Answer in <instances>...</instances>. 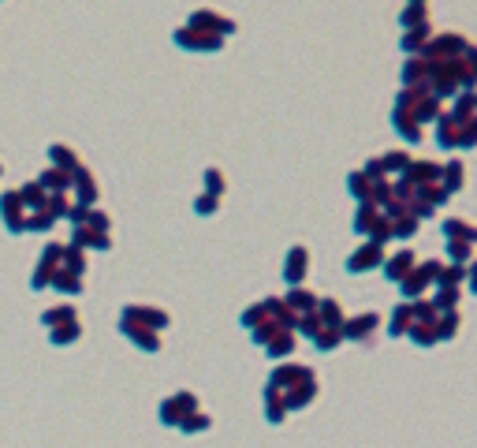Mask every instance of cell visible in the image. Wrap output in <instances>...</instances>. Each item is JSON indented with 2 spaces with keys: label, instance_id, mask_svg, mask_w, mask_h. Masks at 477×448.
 <instances>
[{
  "label": "cell",
  "instance_id": "obj_4",
  "mask_svg": "<svg viewBox=\"0 0 477 448\" xmlns=\"http://www.w3.org/2000/svg\"><path fill=\"white\" fill-rule=\"evenodd\" d=\"M302 273H306V250H291L287 254V281L295 284V281H302Z\"/></svg>",
  "mask_w": 477,
  "mask_h": 448
},
{
  "label": "cell",
  "instance_id": "obj_1",
  "mask_svg": "<svg viewBox=\"0 0 477 448\" xmlns=\"http://www.w3.org/2000/svg\"><path fill=\"white\" fill-rule=\"evenodd\" d=\"M191 26H194V30L209 26V30H217L220 37L235 30V23H231V19H224V16H217V11H194V16H191Z\"/></svg>",
  "mask_w": 477,
  "mask_h": 448
},
{
  "label": "cell",
  "instance_id": "obj_14",
  "mask_svg": "<svg viewBox=\"0 0 477 448\" xmlns=\"http://www.w3.org/2000/svg\"><path fill=\"white\" fill-rule=\"evenodd\" d=\"M410 4H425V0H410Z\"/></svg>",
  "mask_w": 477,
  "mask_h": 448
},
{
  "label": "cell",
  "instance_id": "obj_13",
  "mask_svg": "<svg viewBox=\"0 0 477 448\" xmlns=\"http://www.w3.org/2000/svg\"><path fill=\"white\" fill-rule=\"evenodd\" d=\"M205 187H213V191H220V172H205Z\"/></svg>",
  "mask_w": 477,
  "mask_h": 448
},
{
  "label": "cell",
  "instance_id": "obj_7",
  "mask_svg": "<svg viewBox=\"0 0 477 448\" xmlns=\"http://www.w3.org/2000/svg\"><path fill=\"white\" fill-rule=\"evenodd\" d=\"M425 37H429V23L410 26V34L403 37V49H406V52H414V49H421V45H425Z\"/></svg>",
  "mask_w": 477,
  "mask_h": 448
},
{
  "label": "cell",
  "instance_id": "obj_3",
  "mask_svg": "<svg viewBox=\"0 0 477 448\" xmlns=\"http://www.w3.org/2000/svg\"><path fill=\"white\" fill-rule=\"evenodd\" d=\"M377 322H380L377 314H366V318H354V322H347V325H343V333H339V336H351V340H354V336H366V333H369V329H373Z\"/></svg>",
  "mask_w": 477,
  "mask_h": 448
},
{
  "label": "cell",
  "instance_id": "obj_5",
  "mask_svg": "<svg viewBox=\"0 0 477 448\" xmlns=\"http://www.w3.org/2000/svg\"><path fill=\"white\" fill-rule=\"evenodd\" d=\"M410 261H414V258H410V250H399V254H395V258L388 261V269H384V273H388L392 281H403L406 269H410Z\"/></svg>",
  "mask_w": 477,
  "mask_h": 448
},
{
  "label": "cell",
  "instance_id": "obj_8",
  "mask_svg": "<svg viewBox=\"0 0 477 448\" xmlns=\"http://www.w3.org/2000/svg\"><path fill=\"white\" fill-rule=\"evenodd\" d=\"M421 23H425V4H406L403 26H421Z\"/></svg>",
  "mask_w": 477,
  "mask_h": 448
},
{
  "label": "cell",
  "instance_id": "obj_10",
  "mask_svg": "<svg viewBox=\"0 0 477 448\" xmlns=\"http://www.w3.org/2000/svg\"><path fill=\"white\" fill-rule=\"evenodd\" d=\"M291 348V336H280V340H272V344H269V355H284Z\"/></svg>",
  "mask_w": 477,
  "mask_h": 448
},
{
  "label": "cell",
  "instance_id": "obj_6",
  "mask_svg": "<svg viewBox=\"0 0 477 448\" xmlns=\"http://www.w3.org/2000/svg\"><path fill=\"white\" fill-rule=\"evenodd\" d=\"M75 240H78V247H109V235L104 232H90V228H75Z\"/></svg>",
  "mask_w": 477,
  "mask_h": 448
},
{
  "label": "cell",
  "instance_id": "obj_2",
  "mask_svg": "<svg viewBox=\"0 0 477 448\" xmlns=\"http://www.w3.org/2000/svg\"><path fill=\"white\" fill-rule=\"evenodd\" d=\"M377 261H380V247H377V243H369V247L358 250V254L347 261V266H351V273H362L366 266H377Z\"/></svg>",
  "mask_w": 477,
  "mask_h": 448
},
{
  "label": "cell",
  "instance_id": "obj_11",
  "mask_svg": "<svg viewBox=\"0 0 477 448\" xmlns=\"http://www.w3.org/2000/svg\"><path fill=\"white\" fill-rule=\"evenodd\" d=\"M436 307H455V288H444L440 299H436Z\"/></svg>",
  "mask_w": 477,
  "mask_h": 448
},
{
  "label": "cell",
  "instance_id": "obj_12",
  "mask_svg": "<svg viewBox=\"0 0 477 448\" xmlns=\"http://www.w3.org/2000/svg\"><path fill=\"white\" fill-rule=\"evenodd\" d=\"M217 199H198V213H213Z\"/></svg>",
  "mask_w": 477,
  "mask_h": 448
},
{
  "label": "cell",
  "instance_id": "obj_9",
  "mask_svg": "<svg viewBox=\"0 0 477 448\" xmlns=\"http://www.w3.org/2000/svg\"><path fill=\"white\" fill-rule=\"evenodd\" d=\"M291 307L310 310V307H317V302H313V295H310V292H291Z\"/></svg>",
  "mask_w": 477,
  "mask_h": 448
}]
</instances>
